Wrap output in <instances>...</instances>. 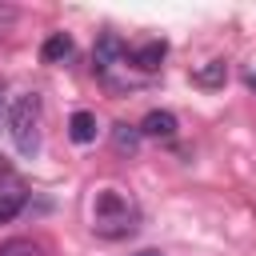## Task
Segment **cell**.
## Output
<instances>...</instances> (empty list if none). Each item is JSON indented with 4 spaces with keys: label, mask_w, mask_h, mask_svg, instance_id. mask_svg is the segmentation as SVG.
<instances>
[{
    "label": "cell",
    "mask_w": 256,
    "mask_h": 256,
    "mask_svg": "<svg viewBox=\"0 0 256 256\" xmlns=\"http://www.w3.org/2000/svg\"><path fill=\"white\" fill-rule=\"evenodd\" d=\"M136 224H140V208L124 192H116V188L96 192V204H92V228H96V236L124 240V236L136 232Z\"/></svg>",
    "instance_id": "cell-1"
},
{
    "label": "cell",
    "mask_w": 256,
    "mask_h": 256,
    "mask_svg": "<svg viewBox=\"0 0 256 256\" xmlns=\"http://www.w3.org/2000/svg\"><path fill=\"white\" fill-rule=\"evenodd\" d=\"M8 132L20 156H36L40 152V96H16L8 108Z\"/></svg>",
    "instance_id": "cell-2"
},
{
    "label": "cell",
    "mask_w": 256,
    "mask_h": 256,
    "mask_svg": "<svg viewBox=\"0 0 256 256\" xmlns=\"http://www.w3.org/2000/svg\"><path fill=\"white\" fill-rule=\"evenodd\" d=\"M92 64H96V72L108 80V76H112V68L128 64V44H124L116 32H104V36L96 40V48H92Z\"/></svg>",
    "instance_id": "cell-3"
},
{
    "label": "cell",
    "mask_w": 256,
    "mask_h": 256,
    "mask_svg": "<svg viewBox=\"0 0 256 256\" xmlns=\"http://www.w3.org/2000/svg\"><path fill=\"white\" fill-rule=\"evenodd\" d=\"M136 128H140V136H148V140H172L180 124H176V116H172L168 108H152Z\"/></svg>",
    "instance_id": "cell-4"
},
{
    "label": "cell",
    "mask_w": 256,
    "mask_h": 256,
    "mask_svg": "<svg viewBox=\"0 0 256 256\" xmlns=\"http://www.w3.org/2000/svg\"><path fill=\"white\" fill-rule=\"evenodd\" d=\"M72 52H76V44H72L68 32H52V36L40 44V60H44V64H64Z\"/></svg>",
    "instance_id": "cell-5"
},
{
    "label": "cell",
    "mask_w": 256,
    "mask_h": 256,
    "mask_svg": "<svg viewBox=\"0 0 256 256\" xmlns=\"http://www.w3.org/2000/svg\"><path fill=\"white\" fill-rule=\"evenodd\" d=\"M164 56H168V44H164V40H148V44H140V48L132 52V64H136L140 72H156V68L164 64Z\"/></svg>",
    "instance_id": "cell-6"
},
{
    "label": "cell",
    "mask_w": 256,
    "mask_h": 256,
    "mask_svg": "<svg viewBox=\"0 0 256 256\" xmlns=\"http://www.w3.org/2000/svg\"><path fill=\"white\" fill-rule=\"evenodd\" d=\"M224 80H228V64L224 60H208V64H200L192 72V84H200V88H224Z\"/></svg>",
    "instance_id": "cell-7"
},
{
    "label": "cell",
    "mask_w": 256,
    "mask_h": 256,
    "mask_svg": "<svg viewBox=\"0 0 256 256\" xmlns=\"http://www.w3.org/2000/svg\"><path fill=\"white\" fill-rule=\"evenodd\" d=\"M68 136L76 140V144H92L96 140V116L92 112H72V120H68Z\"/></svg>",
    "instance_id": "cell-8"
},
{
    "label": "cell",
    "mask_w": 256,
    "mask_h": 256,
    "mask_svg": "<svg viewBox=\"0 0 256 256\" xmlns=\"http://www.w3.org/2000/svg\"><path fill=\"white\" fill-rule=\"evenodd\" d=\"M140 140H144V136H140L136 124H112V148H116V152H128V156H132V152L140 148Z\"/></svg>",
    "instance_id": "cell-9"
},
{
    "label": "cell",
    "mask_w": 256,
    "mask_h": 256,
    "mask_svg": "<svg viewBox=\"0 0 256 256\" xmlns=\"http://www.w3.org/2000/svg\"><path fill=\"white\" fill-rule=\"evenodd\" d=\"M24 208V188H0V224H8Z\"/></svg>",
    "instance_id": "cell-10"
},
{
    "label": "cell",
    "mask_w": 256,
    "mask_h": 256,
    "mask_svg": "<svg viewBox=\"0 0 256 256\" xmlns=\"http://www.w3.org/2000/svg\"><path fill=\"white\" fill-rule=\"evenodd\" d=\"M0 256H40V244L28 240V236H12L0 244Z\"/></svg>",
    "instance_id": "cell-11"
},
{
    "label": "cell",
    "mask_w": 256,
    "mask_h": 256,
    "mask_svg": "<svg viewBox=\"0 0 256 256\" xmlns=\"http://www.w3.org/2000/svg\"><path fill=\"white\" fill-rule=\"evenodd\" d=\"M136 256H164V252H156V248H140Z\"/></svg>",
    "instance_id": "cell-12"
},
{
    "label": "cell",
    "mask_w": 256,
    "mask_h": 256,
    "mask_svg": "<svg viewBox=\"0 0 256 256\" xmlns=\"http://www.w3.org/2000/svg\"><path fill=\"white\" fill-rule=\"evenodd\" d=\"M248 88H252V92H256V72H248Z\"/></svg>",
    "instance_id": "cell-13"
}]
</instances>
